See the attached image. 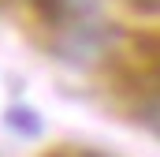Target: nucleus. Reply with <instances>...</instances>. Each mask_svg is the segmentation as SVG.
Segmentation results:
<instances>
[{
  "instance_id": "obj_3",
  "label": "nucleus",
  "mask_w": 160,
  "mask_h": 157,
  "mask_svg": "<svg viewBox=\"0 0 160 157\" xmlns=\"http://www.w3.org/2000/svg\"><path fill=\"white\" fill-rule=\"evenodd\" d=\"M134 4H142L145 11H157V0H134Z\"/></svg>"
},
{
  "instance_id": "obj_1",
  "label": "nucleus",
  "mask_w": 160,
  "mask_h": 157,
  "mask_svg": "<svg viewBox=\"0 0 160 157\" xmlns=\"http://www.w3.org/2000/svg\"><path fill=\"white\" fill-rule=\"evenodd\" d=\"M41 4L56 23H82L101 8V0H41Z\"/></svg>"
},
{
  "instance_id": "obj_2",
  "label": "nucleus",
  "mask_w": 160,
  "mask_h": 157,
  "mask_svg": "<svg viewBox=\"0 0 160 157\" xmlns=\"http://www.w3.org/2000/svg\"><path fill=\"white\" fill-rule=\"evenodd\" d=\"M8 127L11 131H22V135H41V123L30 109H11L8 112Z\"/></svg>"
}]
</instances>
